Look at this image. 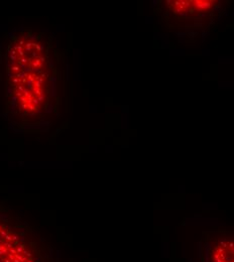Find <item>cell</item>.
<instances>
[{
    "mask_svg": "<svg viewBox=\"0 0 234 262\" xmlns=\"http://www.w3.org/2000/svg\"><path fill=\"white\" fill-rule=\"evenodd\" d=\"M167 7L174 14L184 17H196L209 13L219 2L211 0L167 1Z\"/></svg>",
    "mask_w": 234,
    "mask_h": 262,
    "instance_id": "obj_1",
    "label": "cell"
}]
</instances>
